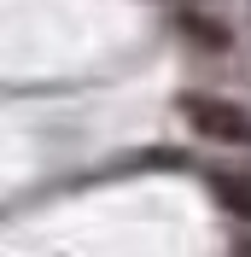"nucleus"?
<instances>
[{"label": "nucleus", "instance_id": "f257e3e1", "mask_svg": "<svg viewBox=\"0 0 251 257\" xmlns=\"http://www.w3.org/2000/svg\"><path fill=\"white\" fill-rule=\"evenodd\" d=\"M181 111H187V123L199 128V135H210V141H222V146H251V117L239 111V105H228V99L187 94V99H181Z\"/></svg>", "mask_w": 251, "mask_h": 257}, {"label": "nucleus", "instance_id": "f03ea898", "mask_svg": "<svg viewBox=\"0 0 251 257\" xmlns=\"http://www.w3.org/2000/svg\"><path fill=\"white\" fill-rule=\"evenodd\" d=\"M210 193H216V199L234 210V216H245V222H251V181H245V176H234V170H216V176H210Z\"/></svg>", "mask_w": 251, "mask_h": 257}, {"label": "nucleus", "instance_id": "7ed1b4c3", "mask_svg": "<svg viewBox=\"0 0 251 257\" xmlns=\"http://www.w3.org/2000/svg\"><path fill=\"white\" fill-rule=\"evenodd\" d=\"M181 35L199 41V47H210V53H222L228 41H234V35L222 30V18H204V12H187V18H181Z\"/></svg>", "mask_w": 251, "mask_h": 257}]
</instances>
